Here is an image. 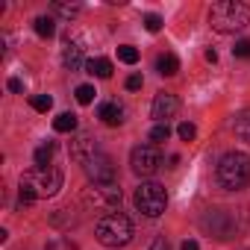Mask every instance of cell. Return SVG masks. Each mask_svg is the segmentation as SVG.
<instances>
[{"label":"cell","mask_w":250,"mask_h":250,"mask_svg":"<svg viewBox=\"0 0 250 250\" xmlns=\"http://www.w3.org/2000/svg\"><path fill=\"white\" fill-rule=\"evenodd\" d=\"M209 24L215 33H238L250 24V6L238 3V0H218V3L209 9Z\"/></svg>","instance_id":"7a4b0ae2"},{"label":"cell","mask_w":250,"mask_h":250,"mask_svg":"<svg viewBox=\"0 0 250 250\" xmlns=\"http://www.w3.org/2000/svg\"><path fill=\"white\" fill-rule=\"evenodd\" d=\"M142 83H145V80H142V74L127 77V88H130V91H139V88H142Z\"/></svg>","instance_id":"484cf974"},{"label":"cell","mask_w":250,"mask_h":250,"mask_svg":"<svg viewBox=\"0 0 250 250\" xmlns=\"http://www.w3.org/2000/svg\"><path fill=\"white\" fill-rule=\"evenodd\" d=\"M218 183L227 191H241L250 183V156L241 150H229L218 162Z\"/></svg>","instance_id":"3957f363"},{"label":"cell","mask_w":250,"mask_h":250,"mask_svg":"<svg viewBox=\"0 0 250 250\" xmlns=\"http://www.w3.org/2000/svg\"><path fill=\"white\" fill-rule=\"evenodd\" d=\"M156 71H159L162 77H174V74L180 71V59H177L174 53H162V56L156 59Z\"/></svg>","instance_id":"5bb4252c"},{"label":"cell","mask_w":250,"mask_h":250,"mask_svg":"<svg viewBox=\"0 0 250 250\" xmlns=\"http://www.w3.org/2000/svg\"><path fill=\"white\" fill-rule=\"evenodd\" d=\"M130 238H133V224L127 215L109 212L97 221V241L103 247H124V244H130Z\"/></svg>","instance_id":"277c9868"},{"label":"cell","mask_w":250,"mask_h":250,"mask_svg":"<svg viewBox=\"0 0 250 250\" xmlns=\"http://www.w3.org/2000/svg\"><path fill=\"white\" fill-rule=\"evenodd\" d=\"M36 33H39L42 39H50V36L56 33V24H53V18H47V15H39V18H36Z\"/></svg>","instance_id":"ac0fdd59"},{"label":"cell","mask_w":250,"mask_h":250,"mask_svg":"<svg viewBox=\"0 0 250 250\" xmlns=\"http://www.w3.org/2000/svg\"><path fill=\"white\" fill-rule=\"evenodd\" d=\"M56 12H62V15H77V12H80V6H68V3H56Z\"/></svg>","instance_id":"4316f807"},{"label":"cell","mask_w":250,"mask_h":250,"mask_svg":"<svg viewBox=\"0 0 250 250\" xmlns=\"http://www.w3.org/2000/svg\"><path fill=\"white\" fill-rule=\"evenodd\" d=\"M53 130L56 133H74L77 130V115L74 112H62L53 118Z\"/></svg>","instance_id":"9a60e30c"},{"label":"cell","mask_w":250,"mask_h":250,"mask_svg":"<svg viewBox=\"0 0 250 250\" xmlns=\"http://www.w3.org/2000/svg\"><path fill=\"white\" fill-rule=\"evenodd\" d=\"M30 103H33V109H36V112H50L53 97H50V94H36V97H30Z\"/></svg>","instance_id":"7402d4cb"},{"label":"cell","mask_w":250,"mask_h":250,"mask_svg":"<svg viewBox=\"0 0 250 250\" xmlns=\"http://www.w3.org/2000/svg\"><path fill=\"white\" fill-rule=\"evenodd\" d=\"M88 200H94L97 206H106V209H115L121 203V188L118 186H94L88 191Z\"/></svg>","instance_id":"9c48e42d"},{"label":"cell","mask_w":250,"mask_h":250,"mask_svg":"<svg viewBox=\"0 0 250 250\" xmlns=\"http://www.w3.org/2000/svg\"><path fill=\"white\" fill-rule=\"evenodd\" d=\"M85 71H88L91 77L109 80V77H112V62H109V59H103V56H97V59H88V62H85Z\"/></svg>","instance_id":"4fadbf2b"},{"label":"cell","mask_w":250,"mask_h":250,"mask_svg":"<svg viewBox=\"0 0 250 250\" xmlns=\"http://www.w3.org/2000/svg\"><path fill=\"white\" fill-rule=\"evenodd\" d=\"M136 206L139 212H145L147 218H159L168 206V194L159 183H142L136 188Z\"/></svg>","instance_id":"5b68a950"},{"label":"cell","mask_w":250,"mask_h":250,"mask_svg":"<svg viewBox=\"0 0 250 250\" xmlns=\"http://www.w3.org/2000/svg\"><path fill=\"white\" fill-rule=\"evenodd\" d=\"M118 59L127 62V65H136V62H139V50H136L133 44H121V47H118Z\"/></svg>","instance_id":"d6986e66"},{"label":"cell","mask_w":250,"mask_h":250,"mask_svg":"<svg viewBox=\"0 0 250 250\" xmlns=\"http://www.w3.org/2000/svg\"><path fill=\"white\" fill-rule=\"evenodd\" d=\"M232 56L235 59H250V39H238L235 47H232Z\"/></svg>","instance_id":"603a6c76"},{"label":"cell","mask_w":250,"mask_h":250,"mask_svg":"<svg viewBox=\"0 0 250 250\" xmlns=\"http://www.w3.org/2000/svg\"><path fill=\"white\" fill-rule=\"evenodd\" d=\"M53 153H56V145L53 142H44V145H39L36 147V168H47L50 165V159H53Z\"/></svg>","instance_id":"2e32d148"},{"label":"cell","mask_w":250,"mask_h":250,"mask_svg":"<svg viewBox=\"0 0 250 250\" xmlns=\"http://www.w3.org/2000/svg\"><path fill=\"white\" fill-rule=\"evenodd\" d=\"M97 118L103 121V124H109V127H118V124L124 121V109L118 106V103H100V109H97Z\"/></svg>","instance_id":"7c38bea8"},{"label":"cell","mask_w":250,"mask_h":250,"mask_svg":"<svg viewBox=\"0 0 250 250\" xmlns=\"http://www.w3.org/2000/svg\"><path fill=\"white\" fill-rule=\"evenodd\" d=\"M159 165H162V153H159L156 145H139V147H133L130 168H133L136 177H153L159 171Z\"/></svg>","instance_id":"8992f818"},{"label":"cell","mask_w":250,"mask_h":250,"mask_svg":"<svg viewBox=\"0 0 250 250\" xmlns=\"http://www.w3.org/2000/svg\"><path fill=\"white\" fill-rule=\"evenodd\" d=\"M83 168L94 186H115V162L106 153H94Z\"/></svg>","instance_id":"52a82bcc"},{"label":"cell","mask_w":250,"mask_h":250,"mask_svg":"<svg viewBox=\"0 0 250 250\" xmlns=\"http://www.w3.org/2000/svg\"><path fill=\"white\" fill-rule=\"evenodd\" d=\"M94 153H97V147H94L91 136H85V133H83V136H77V139H74V145H71V156H74L77 162H83V165H85Z\"/></svg>","instance_id":"30bf717a"},{"label":"cell","mask_w":250,"mask_h":250,"mask_svg":"<svg viewBox=\"0 0 250 250\" xmlns=\"http://www.w3.org/2000/svg\"><path fill=\"white\" fill-rule=\"evenodd\" d=\"M74 94H77V103L88 106V103L94 100V94H97V91H94V85H77V91H74Z\"/></svg>","instance_id":"44dd1931"},{"label":"cell","mask_w":250,"mask_h":250,"mask_svg":"<svg viewBox=\"0 0 250 250\" xmlns=\"http://www.w3.org/2000/svg\"><path fill=\"white\" fill-rule=\"evenodd\" d=\"M62 62L68 71H80L83 68V44L80 42H68L65 50H62Z\"/></svg>","instance_id":"8fae6325"},{"label":"cell","mask_w":250,"mask_h":250,"mask_svg":"<svg viewBox=\"0 0 250 250\" xmlns=\"http://www.w3.org/2000/svg\"><path fill=\"white\" fill-rule=\"evenodd\" d=\"M145 27H147V33H159L162 30V18L156 12H150V15H145Z\"/></svg>","instance_id":"d4e9b609"},{"label":"cell","mask_w":250,"mask_h":250,"mask_svg":"<svg viewBox=\"0 0 250 250\" xmlns=\"http://www.w3.org/2000/svg\"><path fill=\"white\" fill-rule=\"evenodd\" d=\"M168 139H171V127H168V124H156V127L150 130V142L153 145H162Z\"/></svg>","instance_id":"ffe728a7"},{"label":"cell","mask_w":250,"mask_h":250,"mask_svg":"<svg viewBox=\"0 0 250 250\" xmlns=\"http://www.w3.org/2000/svg\"><path fill=\"white\" fill-rule=\"evenodd\" d=\"M6 85H9V91H15V94H18V91H24V83H21V80H15V77H12Z\"/></svg>","instance_id":"f1b7e54d"},{"label":"cell","mask_w":250,"mask_h":250,"mask_svg":"<svg viewBox=\"0 0 250 250\" xmlns=\"http://www.w3.org/2000/svg\"><path fill=\"white\" fill-rule=\"evenodd\" d=\"M150 250H171V244H168V238H156L150 244Z\"/></svg>","instance_id":"83f0119b"},{"label":"cell","mask_w":250,"mask_h":250,"mask_svg":"<svg viewBox=\"0 0 250 250\" xmlns=\"http://www.w3.org/2000/svg\"><path fill=\"white\" fill-rule=\"evenodd\" d=\"M180 250H197V241H194V238H186V241H183V247H180Z\"/></svg>","instance_id":"f546056e"},{"label":"cell","mask_w":250,"mask_h":250,"mask_svg":"<svg viewBox=\"0 0 250 250\" xmlns=\"http://www.w3.org/2000/svg\"><path fill=\"white\" fill-rule=\"evenodd\" d=\"M177 133H180V139H183V142H191V139L197 136V127H194V124H188V121H183L180 127H177Z\"/></svg>","instance_id":"cb8c5ba5"},{"label":"cell","mask_w":250,"mask_h":250,"mask_svg":"<svg viewBox=\"0 0 250 250\" xmlns=\"http://www.w3.org/2000/svg\"><path fill=\"white\" fill-rule=\"evenodd\" d=\"M177 109H180V100H177L174 94H168V91H159L156 100H153V109H150V112H153L156 124H168V118H174Z\"/></svg>","instance_id":"ba28073f"},{"label":"cell","mask_w":250,"mask_h":250,"mask_svg":"<svg viewBox=\"0 0 250 250\" xmlns=\"http://www.w3.org/2000/svg\"><path fill=\"white\" fill-rule=\"evenodd\" d=\"M235 136L250 145V109H244V112L235 118Z\"/></svg>","instance_id":"e0dca14e"},{"label":"cell","mask_w":250,"mask_h":250,"mask_svg":"<svg viewBox=\"0 0 250 250\" xmlns=\"http://www.w3.org/2000/svg\"><path fill=\"white\" fill-rule=\"evenodd\" d=\"M62 188V171L47 165V168H33L21 177V203H33L36 197H53Z\"/></svg>","instance_id":"6da1fadb"}]
</instances>
